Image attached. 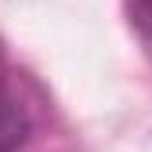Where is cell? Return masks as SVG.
<instances>
[{
  "instance_id": "obj_1",
  "label": "cell",
  "mask_w": 152,
  "mask_h": 152,
  "mask_svg": "<svg viewBox=\"0 0 152 152\" xmlns=\"http://www.w3.org/2000/svg\"><path fill=\"white\" fill-rule=\"evenodd\" d=\"M18 138H22V120L0 102V152H11L18 145Z\"/></svg>"
},
{
  "instance_id": "obj_2",
  "label": "cell",
  "mask_w": 152,
  "mask_h": 152,
  "mask_svg": "<svg viewBox=\"0 0 152 152\" xmlns=\"http://www.w3.org/2000/svg\"><path fill=\"white\" fill-rule=\"evenodd\" d=\"M138 15H141V22L152 29V0H138Z\"/></svg>"
}]
</instances>
